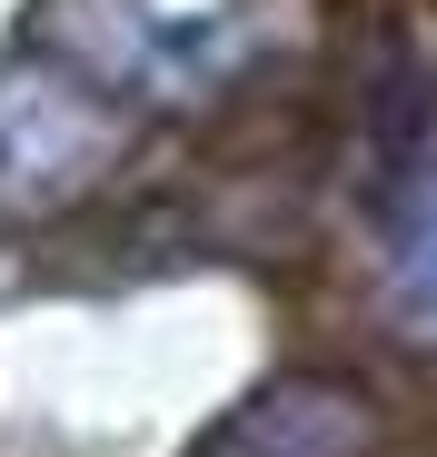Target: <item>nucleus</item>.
Here are the masks:
<instances>
[{
  "label": "nucleus",
  "instance_id": "f257e3e1",
  "mask_svg": "<svg viewBox=\"0 0 437 457\" xmlns=\"http://www.w3.org/2000/svg\"><path fill=\"white\" fill-rule=\"evenodd\" d=\"M120 110L60 60H0V209L70 199L110 170Z\"/></svg>",
  "mask_w": 437,
  "mask_h": 457
},
{
  "label": "nucleus",
  "instance_id": "f03ea898",
  "mask_svg": "<svg viewBox=\"0 0 437 457\" xmlns=\"http://www.w3.org/2000/svg\"><path fill=\"white\" fill-rule=\"evenodd\" d=\"M199 457H378V418H368L358 388L278 378V388H259Z\"/></svg>",
  "mask_w": 437,
  "mask_h": 457
},
{
  "label": "nucleus",
  "instance_id": "7ed1b4c3",
  "mask_svg": "<svg viewBox=\"0 0 437 457\" xmlns=\"http://www.w3.org/2000/svg\"><path fill=\"white\" fill-rule=\"evenodd\" d=\"M388 298H398V319L417 328V338H437V189L408 209V228H398V269H388Z\"/></svg>",
  "mask_w": 437,
  "mask_h": 457
}]
</instances>
